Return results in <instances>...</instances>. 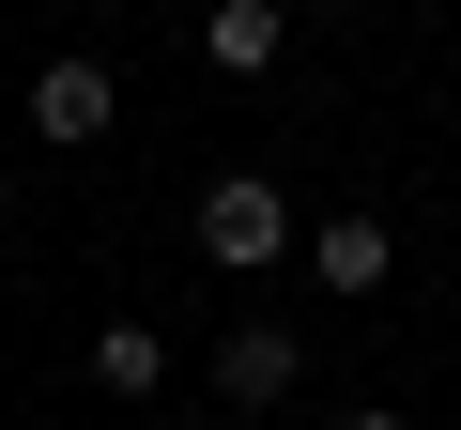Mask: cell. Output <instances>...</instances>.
Wrapping results in <instances>:
<instances>
[{"mask_svg":"<svg viewBox=\"0 0 461 430\" xmlns=\"http://www.w3.org/2000/svg\"><path fill=\"white\" fill-rule=\"evenodd\" d=\"M0 200H16V169H0Z\"/></svg>","mask_w":461,"mask_h":430,"instance_id":"9","label":"cell"},{"mask_svg":"<svg viewBox=\"0 0 461 430\" xmlns=\"http://www.w3.org/2000/svg\"><path fill=\"white\" fill-rule=\"evenodd\" d=\"M277 47H293L277 0H200V62L215 77H277Z\"/></svg>","mask_w":461,"mask_h":430,"instance_id":"4","label":"cell"},{"mask_svg":"<svg viewBox=\"0 0 461 430\" xmlns=\"http://www.w3.org/2000/svg\"><path fill=\"white\" fill-rule=\"evenodd\" d=\"M293 384H308V338L293 323H230L215 338V415H277Z\"/></svg>","mask_w":461,"mask_h":430,"instance_id":"2","label":"cell"},{"mask_svg":"<svg viewBox=\"0 0 461 430\" xmlns=\"http://www.w3.org/2000/svg\"><path fill=\"white\" fill-rule=\"evenodd\" d=\"M169 430H215V415H169Z\"/></svg>","mask_w":461,"mask_h":430,"instance_id":"8","label":"cell"},{"mask_svg":"<svg viewBox=\"0 0 461 430\" xmlns=\"http://www.w3.org/2000/svg\"><path fill=\"white\" fill-rule=\"evenodd\" d=\"M308 277L323 292H384L400 277V231H384V215H323V231H308Z\"/></svg>","mask_w":461,"mask_h":430,"instance_id":"5","label":"cell"},{"mask_svg":"<svg viewBox=\"0 0 461 430\" xmlns=\"http://www.w3.org/2000/svg\"><path fill=\"white\" fill-rule=\"evenodd\" d=\"M308 231H293V184H262V169H215L200 184V262L215 277H277Z\"/></svg>","mask_w":461,"mask_h":430,"instance_id":"1","label":"cell"},{"mask_svg":"<svg viewBox=\"0 0 461 430\" xmlns=\"http://www.w3.org/2000/svg\"><path fill=\"white\" fill-rule=\"evenodd\" d=\"M169 384V338L154 323H93V399H154Z\"/></svg>","mask_w":461,"mask_h":430,"instance_id":"6","label":"cell"},{"mask_svg":"<svg viewBox=\"0 0 461 430\" xmlns=\"http://www.w3.org/2000/svg\"><path fill=\"white\" fill-rule=\"evenodd\" d=\"M108 123H123V77L108 62H32V139L47 154H93Z\"/></svg>","mask_w":461,"mask_h":430,"instance_id":"3","label":"cell"},{"mask_svg":"<svg viewBox=\"0 0 461 430\" xmlns=\"http://www.w3.org/2000/svg\"><path fill=\"white\" fill-rule=\"evenodd\" d=\"M339 430H415V415H339Z\"/></svg>","mask_w":461,"mask_h":430,"instance_id":"7","label":"cell"}]
</instances>
